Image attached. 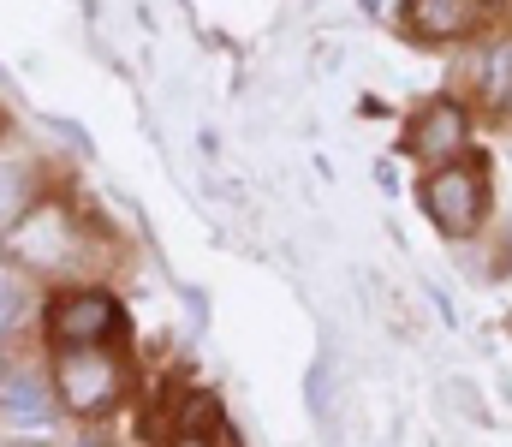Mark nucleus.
Segmentation results:
<instances>
[{
    "label": "nucleus",
    "instance_id": "nucleus-1",
    "mask_svg": "<svg viewBox=\"0 0 512 447\" xmlns=\"http://www.w3.org/2000/svg\"><path fill=\"white\" fill-rule=\"evenodd\" d=\"M120 388H126V370H120V358H114L108 346H66V352H60L54 394L66 400V412L96 418V412H108V406L120 400Z\"/></svg>",
    "mask_w": 512,
    "mask_h": 447
},
{
    "label": "nucleus",
    "instance_id": "nucleus-2",
    "mask_svg": "<svg viewBox=\"0 0 512 447\" xmlns=\"http://www.w3.org/2000/svg\"><path fill=\"white\" fill-rule=\"evenodd\" d=\"M423 209L429 221L447 233V239H471L483 227V209H489V179L483 167H435L423 179Z\"/></svg>",
    "mask_w": 512,
    "mask_h": 447
},
{
    "label": "nucleus",
    "instance_id": "nucleus-3",
    "mask_svg": "<svg viewBox=\"0 0 512 447\" xmlns=\"http://www.w3.org/2000/svg\"><path fill=\"white\" fill-rule=\"evenodd\" d=\"M120 334V304L108 293H66L48 304V340L66 346H108Z\"/></svg>",
    "mask_w": 512,
    "mask_h": 447
},
{
    "label": "nucleus",
    "instance_id": "nucleus-4",
    "mask_svg": "<svg viewBox=\"0 0 512 447\" xmlns=\"http://www.w3.org/2000/svg\"><path fill=\"white\" fill-rule=\"evenodd\" d=\"M471 138V120H465V108L459 102H429L417 120H411V132H405V149L417 155V161H453L459 149Z\"/></svg>",
    "mask_w": 512,
    "mask_h": 447
},
{
    "label": "nucleus",
    "instance_id": "nucleus-5",
    "mask_svg": "<svg viewBox=\"0 0 512 447\" xmlns=\"http://www.w3.org/2000/svg\"><path fill=\"white\" fill-rule=\"evenodd\" d=\"M54 418V388L36 370H12L0 382V424L6 430H42Z\"/></svg>",
    "mask_w": 512,
    "mask_h": 447
},
{
    "label": "nucleus",
    "instance_id": "nucleus-6",
    "mask_svg": "<svg viewBox=\"0 0 512 447\" xmlns=\"http://www.w3.org/2000/svg\"><path fill=\"white\" fill-rule=\"evenodd\" d=\"M12 251L18 257H30V263H42V269H54V263H72V233H66V209H36L30 221H18V233H12Z\"/></svg>",
    "mask_w": 512,
    "mask_h": 447
},
{
    "label": "nucleus",
    "instance_id": "nucleus-7",
    "mask_svg": "<svg viewBox=\"0 0 512 447\" xmlns=\"http://www.w3.org/2000/svg\"><path fill=\"white\" fill-rule=\"evenodd\" d=\"M477 24H483V6L477 0H411V30L417 36L453 42V36H471Z\"/></svg>",
    "mask_w": 512,
    "mask_h": 447
},
{
    "label": "nucleus",
    "instance_id": "nucleus-8",
    "mask_svg": "<svg viewBox=\"0 0 512 447\" xmlns=\"http://www.w3.org/2000/svg\"><path fill=\"white\" fill-rule=\"evenodd\" d=\"M477 90H483L489 108L512 102V42H495V48L477 60Z\"/></svg>",
    "mask_w": 512,
    "mask_h": 447
},
{
    "label": "nucleus",
    "instance_id": "nucleus-9",
    "mask_svg": "<svg viewBox=\"0 0 512 447\" xmlns=\"http://www.w3.org/2000/svg\"><path fill=\"white\" fill-rule=\"evenodd\" d=\"M24 304H30V298H24V287H18V281H0V334L24 322Z\"/></svg>",
    "mask_w": 512,
    "mask_h": 447
},
{
    "label": "nucleus",
    "instance_id": "nucleus-10",
    "mask_svg": "<svg viewBox=\"0 0 512 447\" xmlns=\"http://www.w3.org/2000/svg\"><path fill=\"white\" fill-rule=\"evenodd\" d=\"M18 203H24V179H18L12 167H0V227L18 215Z\"/></svg>",
    "mask_w": 512,
    "mask_h": 447
},
{
    "label": "nucleus",
    "instance_id": "nucleus-11",
    "mask_svg": "<svg viewBox=\"0 0 512 447\" xmlns=\"http://www.w3.org/2000/svg\"><path fill=\"white\" fill-rule=\"evenodd\" d=\"M0 281H6V275H0Z\"/></svg>",
    "mask_w": 512,
    "mask_h": 447
}]
</instances>
